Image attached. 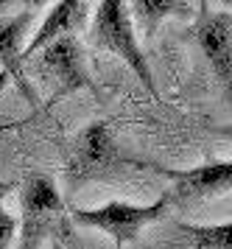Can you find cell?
I'll list each match as a JSON object with an SVG mask.
<instances>
[{"label":"cell","mask_w":232,"mask_h":249,"mask_svg":"<svg viewBox=\"0 0 232 249\" xmlns=\"http://www.w3.org/2000/svg\"><path fill=\"white\" fill-rule=\"evenodd\" d=\"M87 39H89V45L121 56L126 62V68L132 70L134 76L140 79V84L148 90V95L157 98L154 73H151V65H148L143 48H140L137 28H134V20H132V12H129L126 0H101L95 14H92Z\"/></svg>","instance_id":"cell-1"},{"label":"cell","mask_w":232,"mask_h":249,"mask_svg":"<svg viewBox=\"0 0 232 249\" xmlns=\"http://www.w3.org/2000/svg\"><path fill=\"white\" fill-rule=\"evenodd\" d=\"M22 68L39 76L51 87V104H56L65 95H73L76 90H95V81L84 56V45L76 34H59L48 39L22 62Z\"/></svg>","instance_id":"cell-2"},{"label":"cell","mask_w":232,"mask_h":249,"mask_svg":"<svg viewBox=\"0 0 232 249\" xmlns=\"http://www.w3.org/2000/svg\"><path fill=\"white\" fill-rule=\"evenodd\" d=\"M126 165H137V162L121 154L109 126L104 121H92L70 146L65 162V182L67 188H81L87 182L107 179Z\"/></svg>","instance_id":"cell-3"},{"label":"cell","mask_w":232,"mask_h":249,"mask_svg":"<svg viewBox=\"0 0 232 249\" xmlns=\"http://www.w3.org/2000/svg\"><path fill=\"white\" fill-rule=\"evenodd\" d=\"M171 199L168 193H162L154 204H129V202H107L101 207H78L70 210V218L81 227L89 230H101L115 241V247H126L140 238L143 227L160 221L168 213Z\"/></svg>","instance_id":"cell-4"},{"label":"cell","mask_w":232,"mask_h":249,"mask_svg":"<svg viewBox=\"0 0 232 249\" xmlns=\"http://www.w3.org/2000/svg\"><path fill=\"white\" fill-rule=\"evenodd\" d=\"M65 218V199L48 174H31L20 188V247L34 249Z\"/></svg>","instance_id":"cell-5"},{"label":"cell","mask_w":232,"mask_h":249,"mask_svg":"<svg viewBox=\"0 0 232 249\" xmlns=\"http://www.w3.org/2000/svg\"><path fill=\"white\" fill-rule=\"evenodd\" d=\"M160 171L174 179V188L168 191V199H171V204H177L179 210H185V213L204 202H210V199H215V196L230 193V188H232L230 160H224V162H204V165H196V168H188V171H168V168H160Z\"/></svg>","instance_id":"cell-6"},{"label":"cell","mask_w":232,"mask_h":249,"mask_svg":"<svg viewBox=\"0 0 232 249\" xmlns=\"http://www.w3.org/2000/svg\"><path fill=\"white\" fill-rule=\"evenodd\" d=\"M193 39L199 42L204 59L210 62L215 79L230 90V79H232V17H230V9L224 6L218 12H210L201 3L199 20L193 25Z\"/></svg>","instance_id":"cell-7"},{"label":"cell","mask_w":232,"mask_h":249,"mask_svg":"<svg viewBox=\"0 0 232 249\" xmlns=\"http://www.w3.org/2000/svg\"><path fill=\"white\" fill-rule=\"evenodd\" d=\"M34 23V12H20V14H0V68L9 73V79L20 87L28 104H36V95L25 81V68H22V48L25 36Z\"/></svg>","instance_id":"cell-8"},{"label":"cell","mask_w":232,"mask_h":249,"mask_svg":"<svg viewBox=\"0 0 232 249\" xmlns=\"http://www.w3.org/2000/svg\"><path fill=\"white\" fill-rule=\"evenodd\" d=\"M84 23H87V0H56V6L45 14L42 25L36 28V34L22 48V62L48 39H54L59 34H76Z\"/></svg>","instance_id":"cell-9"},{"label":"cell","mask_w":232,"mask_h":249,"mask_svg":"<svg viewBox=\"0 0 232 249\" xmlns=\"http://www.w3.org/2000/svg\"><path fill=\"white\" fill-rule=\"evenodd\" d=\"M129 12L134 14L132 20L137 23L140 34L145 39H154L162 20H168V17H190V6L185 0H132Z\"/></svg>","instance_id":"cell-10"},{"label":"cell","mask_w":232,"mask_h":249,"mask_svg":"<svg viewBox=\"0 0 232 249\" xmlns=\"http://www.w3.org/2000/svg\"><path fill=\"white\" fill-rule=\"evenodd\" d=\"M177 230L188 238L190 247H199V249H230V221L224 224H213V227H196V224H185L179 221Z\"/></svg>","instance_id":"cell-11"},{"label":"cell","mask_w":232,"mask_h":249,"mask_svg":"<svg viewBox=\"0 0 232 249\" xmlns=\"http://www.w3.org/2000/svg\"><path fill=\"white\" fill-rule=\"evenodd\" d=\"M11 185H0V249H6L14 244V235H17V218L3 207V196Z\"/></svg>","instance_id":"cell-12"},{"label":"cell","mask_w":232,"mask_h":249,"mask_svg":"<svg viewBox=\"0 0 232 249\" xmlns=\"http://www.w3.org/2000/svg\"><path fill=\"white\" fill-rule=\"evenodd\" d=\"M9 73H6V70H3V68H0V95H3V90H6V84H9Z\"/></svg>","instance_id":"cell-13"},{"label":"cell","mask_w":232,"mask_h":249,"mask_svg":"<svg viewBox=\"0 0 232 249\" xmlns=\"http://www.w3.org/2000/svg\"><path fill=\"white\" fill-rule=\"evenodd\" d=\"M34 6H36V9H39V6H45V3H51V0H31Z\"/></svg>","instance_id":"cell-14"},{"label":"cell","mask_w":232,"mask_h":249,"mask_svg":"<svg viewBox=\"0 0 232 249\" xmlns=\"http://www.w3.org/2000/svg\"><path fill=\"white\" fill-rule=\"evenodd\" d=\"M230 3H232V0H224V6H227V9H230Z\"/></svg>","instance_id":"cell-15"}]
</instances>
